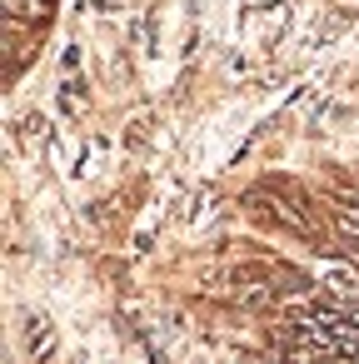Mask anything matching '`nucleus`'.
<instances>
[{"mask_svg": "<svg viewBox=\"0 0 359 364\" xmlns=\"http://www.w3.org/2000/svg\"><path fill=\"white\" fill-rule=\"evenodd\" d=\"M45 354H50V324L36 319L31 324V359H45Z\"/></svg>", "mask_w": 359, "mask_h": 364, "instance_id": "f257e3e1", "label": "nucleus"}]
</instances>
